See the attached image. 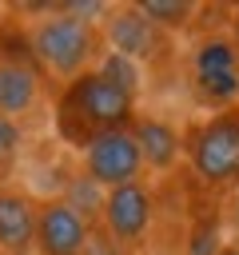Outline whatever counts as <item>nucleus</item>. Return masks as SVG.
Listing matches in <instances>:
<instances>
[{"label":"nucleus","mask_w":239,"mask_h":255,"mask_svg":"<svg viewBox=\"0 0 239 255\" xmlns=\"http://www.w3.org/2000/svg\"><path fill=\"white\" fill-rule=\"evenodd\" d=\"M131 120V96L108 84L100 72H84L60 100V128L72 143H92L104 131H120Z\"/></svg>","instance_id":"obj_1"},{"label":"nucleus","mask_w":239,"mask_h":255,"mask_svg":"<svg viewBox=\"0 0 239 255\" xmlns=\"http://www.w3.org/2000/svg\"><path fill=\"white\" fill-rule=\"evenodd\" d=\"M32 52L36 60L56 72V76H84L88 60L96 56V32L88 20L76 16H48L44 24H36L32 32Z\"/></svg>","instance_id":"obj_2"},{"label":"nucleus","mask_w":239,"mask_h":255,"mask_svg":"<svg viewBox=\"0 0 239 255\" xmlns=\"http://www.w3.org/2000/svg\"><path fill=\"white\" fill-rule=\"evenodd\" d=\"M187 151H191V163H195L199 179L235 183L239 179V112H223L211 124L195 128Z\"/></svg>","instance_id":"obj_3"},{"label":"nucleus","mask_w":239,"mask_h":255,"mask_svg":"<svg viewBox=\"0 0 239 255\" xmlns=\"http://www.w3.org/2000/svg\"><path fill=\"white\" fill-rule=\"evenodd\" d=\"M84 163H88V175H92L96 183H112V187H120V183H131V179L139 175L143 155H139L135 135L120 128V131H104V135H96V139L84 147Z\"/></svg>","instance_id":"obj_4"},{"label":"nucleus","mask_w":239,"mask_h":255,"mask_svg":"<svg viewBox=\"0 0 239 255\" xmlns=\"http://www.w3.org/2000/svg\"><path fill=\"white\" fill-rule=\"evenodd\" d=\"M36 243L40 255H84L88 251V223L60 199L36 215Z\"/></svg>","instance_id":"obj_5"},{"label":"nucleus","mask_w":239,"mask_h":255,"mask_svg":"<svg viewBox=\"0 0 239 255\" xmlns=\"http://www.w3.org/2000/svg\"><path fill=\"white\" fill-rule=\"evenodd\" d=\"M104 223L116 239H139L151 223V195L131 179L108 191L104 199Z\"/></svg>","instance_id":"obj_6"},{"label":"nucleus","mask_w":239,"mask_h":255,"mask_svg":"<svg viewBox=\"0 0 239 255\" xmlns=\"http://www.w3.org/2000/svg\"><path fill=\"white\" fill-rule=\"evenodd\" d=\"M36 207L16 195V191H4L0 187V251L4 255H28L32 243H36Z\"/></svg>","instance_id":"obj_7"},{"label":"nucleus","mask_w":239,"mask_h":255,"mask_svg":"<svg viewBox=\"0 0 239 255\" xmlns=\"http://www.w3.org/2000/svg\"><path fill=\"white\" fill-rule=\"evenodd\" d=\"M108 32H112L116 52L127 56V60H139V56H155V52H159V28H155L135 4H131V8H120V12L112 16Z\"/></svg>","instance_id":"obj_8"},{"label":"nucleus","mask_w":239,"mask_h":255,"mask_svg":"<svg viewBox=\"0 0 239 255\" xmlns=\"http://www.w3.org/2000/svg\"><path fill=\"white\" fill-rule=\"evenodd\" d=\"M40 96V76L24 60H0V116H24Z\"/></svg>","instance_id":"obj_9"},{"label":"nucleus","mask_w":239,"mask_h":255,"mask_svg":"<svg viewBox=\"0 0 239 255\" xmlns=\"http://www.w3.org/2000/svg\"><path fill=\"white\" fill-rule=\"evenodd\" d=\"M131 135H135V143H139L143 163H151L155 171H167V167L175 163V155H179V139H175V131H171L163 120L139 116L135 128H131Z\"/></svg>","instance_id":"obj_10"},{"label":"nucleus","mask_w":239,"mask_h":255,"mask_svg":"<svg viewBox=\"0 0 239 255\" xmlns=\"http://www.w3.org/2000/svg\"><path fill=\"white\" fill-rule=\"evenodd\" d=\"M227 72H235V48L227 40L203 44L199 56H195V80L199 76H227Z\"/></svg>","instance_id":"obj_11"},{"label":"nucleus","mask_w":239,"mask_h":255,"mask_svg":"<svg viewBox=\"0 0 239 255\" xmlns=\"http://www.w3.org/2000/svg\"><path fill=\"white\" fill-rule=\"evenodd\" d=\"M155 28H179V24H187V16H191V4L187 0H143V4H135Z\"/></svg>","instance_id":"obj_12"},{"label":"nucleus","mask_w":239,"mask_h":255,"mask_svg":"<svg viewBox=\"0 0 239 255\" xmlns=\"http://www.w3.org/2000/svg\"><path fill=\"white\" fill-rule=\"evenodd\" d=\"M104 199H108V195H100V183H96L92 175H84V179H76V183L68 187V199H64V203L88 223V215L104 211Z\"/></svg>","instance_id":"obj_13"},{"label":"nucleus","mask_w":239,"mask_h":255,"mask_svg":"<svg viewBox=\"0 0 239 255\" xmlns=\"http://www.w3.org/2000/svg\"><path fill=\"white\" fill-rule=\"evenodd\" d=\"M100 76H104L108 84H116L120 92H127V96L139 88V68H135V60H127V56H120V52L104 56V64H100Z\"/></svg>","instance_id":"obj_14"},{"label":"nucleus","mask_w":239,"mask_h":255,"mask_svg":"<svg viewBox=\"0 0 239 255\" xmlns=\"http://www.w3.org/2000/svg\"><path fill=\"white\" fill-rule=\"evenodd\" d=\"M199 92L207 100H235L239 96V72L227 76H199Z\"/></svg>","instance_id":"obj_15"},{"label":"nucleus","mask_w":239,"mask_h":255,"mask_svg":"<svg viewBox=\"0 0 239 255\" xmlns=\"http://www.w3.org/2000/svg\"><path fill=\"white\" fill-rule=\"evenodd\" d=\"M16 147H20V128H16L12 120H4V116H0V175L12 167Z\"/></svg>","instance_id":"obj_16"},{"label":"nucleus","mask_w":239,"mask_h":255,"mask_svg":"<svg viewBox=\"0 0 239 255\" xmlns=\"http://www.w3.org/2000/svg\"><path fill=\"white\" fill-rule=\"evenodd\" d=\"M211 251H215V227H207L191 239V255H211Z\"/></svg>","instance_id":"obj_17"},{"label":"nucleus","mask_w":239,"mask_h":255,"mask_svg":"<svg viewBox=\"0 0 239 255\" xmlns=\"http://www.w3.org/2000/svg\"><path fill=\"white\" fill-rule=\"evenodd\" d=\"M219 255H239V247H227V251H219Z\"/></svg>","instance_id":"obj_18"},{"label":"nucleus","mask_w":239,"mask_h":255,"mask_svg":"<svg viewBox=\"0 0 239 255\" xmlns=\"http://www.w3.org/2000/svg\"><path fill=\"white\" fill-rule=\"evenodd\" d=\"M235 36H239V16H235Z\"/></svg>","instance_id":"obj_19"}]
</instances>
